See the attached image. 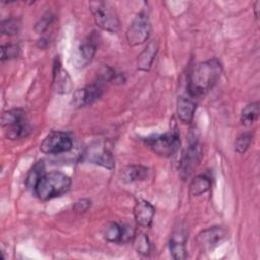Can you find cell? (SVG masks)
Listing matches in <instances>:
<instances>
[{"mask_svg": "<svg viewBox=\"0 0 260 260\" xmlns=\"http://www.w3.org/2000/svg\"><path fill=\"white\" fill-rule=\"evenodd\" d=\"M200 156V147L198 144V141L195 140V138L190 141L188 148L186 149V152L182 158L181 161V177L183 179L188 178L193 170L196 168Z\"/></svg>", "mask_w": 260, "mask_h": 260, "instance_id": "obj_11", "label": "cell"}, {"mask_svg": "<svg viewBox=\"0 0 260 260\" xmlns=\"http://www.w3.org/2000/svg\"><path fill=\"white\" fill-rule=\"evenodd\" d=\"M125 226H121L116 222H110L104 230V238L113 243L124 242Z\"/></svg>", "mask_w": 260, "mask_h": 260, "instance_id": "obj_19", "label": "cell"}, {"mask_svg": "<svg viewBox=\"0 0 260 260\" xmlns=\"http://www.w3.org/2000/svg\"><path fill=\"white\" fill-rule=\"evenodd\" d=\"M146 143L156 154L164 157H170L179 149V133L177 131H172L170 133L148 138L146 139Z\"/></svg>", "mask_w": 260, "mask_h": 260, "instance_id": "obj_5", "label": "cell"}, {"mask_svg": "<svg viewBox=\"0 0 260 260\" xmlns=\"http://www.w3.org/2000/svg\"><path fill=\"white\" fill-rule=\"evenodd\" d=\"M23 120H25L24 111L21 109H12L2 114L1 124L3 127H9Z\"/></svg>", "mask_w": 260, "mask_h": 260, "instance_id": "obj_22", "label": "cell"}, {"mask_svg": "<svg viewBox=\"0 0 260 260\" xmlns=\"http://www.w3.org/2000/svg\"><path fill=\"white\" fill-rule=\"evenodd\" d=\"M89 9L100 28L112 34L119 30V17L112 4L106 1H91L89 2Z\"/></svg>", "mask_w": 260, "mask_h": 260, "instance_id": "obj_3", "label": "cell"}, {"mask_svg": "<svg viewBox=\"0 0 260 260\" xmlns=\"http://www.w3.org/2000/svg\"><path fill=\"white\" fill-rule=\"evenodd\" d=\"M30 131H31L30 126L28 125L26 120H23L14 125L7 127L6 136L11 140L19 139V138L27 136L30 133Z\"/></svg>", "mask_w": 260, "mask_h": 260, "instance_id": "obj_20", "label": "cell"}, {"mask_svg": "<svg viewBox=\"0 0 260 260\" xmlns=\"http://www.w3.org/2000/svg\"><path fill=\"white\" fill-rule=\"evenodd\" d=\"M187 231L181 224L174 230L172 233L169 248L172 257L176 260H183L187 258L186 242H187Z\"/></svg>", "mask_w": 260, "mask_h": 260, "instance_id": "obj_10", "label": "cell"}, {"mask_svg": "<svg viewBox=\"0 0 260 260\" xmlns=\"http://www.w3.org/2000/svg\"><path fill=\"white\" fill-rule=\"evenodd\" d=\"M20 21L16 18H8L1 21L0 30L3 35L6 36H14L17 35L20 30Z\"/></svg>", "mask_w": 260, "mask_h": 260, "instance_id": "obj_25", "label": "cell"}, {"mask_svg": "<svg viewBox=\"0 0 260 260\" xmlns=\"http://www.w3.org/2000/svg\"><path fill=\"white\" fill-rule=\"evenodd\" d=\"M148 169L141 165L126 166L121 172V179L125 183H134L146 178Z\"/></svg>", "mask_w": 260, "mask_h": 260, "instance_id": "obj_17", "label": "cell"}, {"mask_svg": "<svg viewBox=\"0 0 260 260\" xmlns=\"http://www.w3.org/2000/svg\"><path fill=\"white\" fill-rule=\"evenodd\" d=\"M252 138L253 135L251 132H244L240 134L235 141V151L240 154L244 153L249 148L252 142Z\"/></svg>", "mask_w": 260, "mask_h": 260, "instance_id": "obj_26", "label": "cell"}, {"mask_svg": "<svg viewBox=\"0 0 260 260\" xmlns=\"http://www.w3.org/2000/svg\"><path fill=\"white\" fill-rule=\"evenodd\" d=\"M259 102L247 105L241 112V122L245 126L252 125L259 117Z\"/></svg>", "mask_w": 260, "mask_h": 260, "instance_id": "obj_21", "label": "cell"}, {"mask_svg": "<svg viewBox=\"0 0 260 260\" xmlns=\"http://www.w3.org/2000/svg\"><path fill=\"white\" fill-rule=\"evenodd\" d=\"M84 159L95 165H100L104 168L112 170L115 167L114 157L111 151L103 144L95 142L88 146L83 154Z\"/></svg>", "mask_w": 260, "mask_h": 260, "instance_id": "obj_8", "label": "cell"}, {"mask_svg": "<svg viewBox=\"0 0 260 260\" xmlns=\"http://www.w3.org/2000/svg\"><path fill=\"white\" fill-rule=\"evenodd\" d=\"M211 187V181L205 175L196 176L190 184V194L193 196H199L207 192Z\"/></svg>", "mask_w": 260, "mask_h": 260, "instance_id": "obj_18", "label": "cell"}, {"mask_svg": "<svg viewBox=\"0 0 260 260\" xmlns=\"http://www.w3.org/2000/svg\"><path fill=\"white\" fill-rule=\"evenodd\" d=\"M196 111V103L189 99L180 96L177 103V115L179 120L184 124H190L193 121Z\"/></svg>", "mask_w": 260, "mask_h": 260, "instance_id": "obj_16", "label": "cell"}, {"mask_svg": "<svg viewBox=\"0 0 260 260\" xmlns=\"http://www.w3.org/2000/svg\"><path fill=\"white\" fill-rule=\"evenodd\" d=\"M221 73L222 66L217 59H210L198 63L189 75V94L193 98L205 94L216 84Z\"/></svg>", "mask_w": 260, "mask_h": 260, "instance_id": "obj_1", "label": "cell"}, {"mask_svg": "<svg viewBox=\"0 0 260 260\" xmlns=\"http://www.w3.org/2000/svg\"><path fill=\"white\" fill-rule=\"evenodd\" d=\"M103 94L102 86L98 83L86 85L80 89H77L73 93L71 104L73 107L81 108L88 105H91Z\"/></svg>", "mask_w": 260, "mask_h": 260, "instance_id": "obj_9", "label": "cell"}, {"mask_svg": "<svg viewBox=\"0 0 260 260\" xmlns=\"http://www.w3.org/2000/svg\"><path fill=\"white\" fill-rule=\"evenodd\" d=\"M71 186V179L64 173L53 171L44 174L37 183L34 192L43 201L65 194Z\"/></svg>", "mask_w": 260, "mask_h": 260, "instance_id": "obj_2", "label": "cell"}, {"mask_svg": "<svg viewBox=\"0 0 260 260\" xmlns=\"http://www.w3.org/2000/svg\"><path fill=\"white\" fill-rule=\"evenodd\" d=\"M158 51V43L155 40L149 41L144 50L138 55L137 68L141 71H148Z\"/></svg>", "mask_w": 260, "mask_h": 260, "instance_id": "obj_15", "label": "cell"}, {"mask_svg": "<svg viewBox=\"0 0 260 260\" xmlns=\"http://www.w3.org/2000/svg\"><path fill=\"white\" fill-rule=\"evenodd\" d=\"M72 145V139L67 133L52 131L42 141L40 149L46 154H59L69 151Z\"/></svg>", "mask_w": 260, "mask_h": 260, "instance_id": "obj_6", "label": "cell"}, {"mask_svg": "<svg viewBox=\"0 0 260 260\" xmlns=\"http://www.w3.org/2000/svg\"><path fill=\"white\" fill-rule=\"evenodd\" d=\"M52 19H53V15L50 14V13H47L45 14L35 25V30L38 32V34H42L44 32L48 26L50 25V23L52 22Z\"/></svg>", "mask_w": 260, "mask_h": 260, "instance_id": "obj_28", "label": "cell"}, {"mask_svg": "<svg viewBox=\"0 0 260 260\" xmlns=\"http://www.w3.org/2000/svg\"><path fill=\"white\" fill-rule=\"evenodd\" d=\"M228 238V230L223 226H211L201 231L195 241L201 252H211Z\"/></svg>", "mask_w": 260, "mask_h": 260, "instance_id": "obj_7", "label": "cell"}, {"mask_svg": "<svg viewBox=\"0 0 260 260\" xmlns=\"http://www.w3.org/2000/svg\"><path fill=\"white\" fill-rule=\"evenodd\" d=\"M151 31V25L148 15L145 11H140L131 21L127 31L126 39L130 46H139L145 43Z\"/></svg>", "mask_w": 260, "mask_h": 260, "instance_id": "obj_4", "label": "cell"}, {"mask_svg": "<svg viewBox=\"0 0 260 260\" xmlns=\"http://www.w3.org/2000/svg\"><path fill=\"white\" fill-rule=\"evenodd\" d=\"M20 54V48L15 44H7L1 46V61L17 58Z\"/></svg>", "mask_w": 260, "mask_h": 260, "instance_id": "obj_27", "label": "cell"}, {"mask_svg": "<svg viewBox=\"0 0 260 260\" xmlns=\"http://www.w3.org/2000/svg\"><path fill=\"white\" fill-rule=\"evenodd\" d=\"M96 52V41L93 36L85 39L79 46L76 55V64L80 67L86 66L93 58Z\"/></svg>", "mask_w": 260, "mask_h": 260, "instance_id": "obj_14", "label": "cell"}, {"mask_svg": "<svg viewBox=\"0 0 260 260\" xmlns=\"http://www.w3.org/2000/svg\"><path fill=\"white\" fill-rule=\"evenodd\" d=\"M91 205V201L89 199H79L75 202L73 209L77 212H85Z\"/></svg>", "mask_w": 260, "mask_h": 260, "instance_id": "obj_29", "label": "cell"}, {"mask_svg": "<svg viewBox=\"0 0 260 260\" xmlns=\"http://www.w3.org/2000/svg\"><path fill=\"white\" fill-rule=\"evenodd\" d=\"M133 243H134V248L137 251L138 254L146 256L150 252V242L149 239L146 235L144 234H135L133 237Z\"/></svg>", "mask_w": 260, "mask_h": 260, "instance_id": "obj_24", "label": "cell"}, {"mask_svg": "<svg viewBox=\"0 0 260 260\" xmlns=\"http://www.w3.org/2000/svg\"><path fill=\"white\" fill-rule=\"evenodd\" d=\"M45 174V167H44V162L42 160L37 161L32 168L30 169L27 178H26V186L29 189H35L37 183L39 182V180L44 176Z\"/></svg>", "mask_w": 260, "mask_h": 260, "instance_id": "obj_23", "label": "cell"}, {"mask_svg": "<svg viewBox=\"0 0 260 260\" xmlns=\"http://www.w3.org/2000/svg\"><path fill=\"white\" fill-rule=\"evenodd\" d=\"M53 89L59 94H67L72 89V81L68 72L62 67L59 59L55 60L53 69Z\"/></svg>", "mask_w": 260, "mask_h": 260, "instance_id": "obj_12", "label": "cell"}, {"mask_svg": "<svg viewBox=\"0 0 260 260\" xmlns=\"http://www.w3.org/2000/svg\"><path fill=\"white\" fill-rule=\"evenodd\" d=\"M155 213L154 207L144 199H138L133 208V214L137 224L143 228H149Z\"/></svg>", "mask_w": 260, "mask_h": 260, "instance_id": "obj_13", "label": "cell"}]
</instances>
